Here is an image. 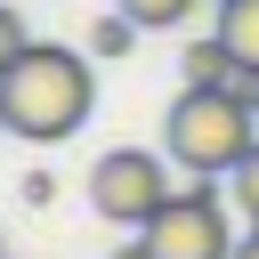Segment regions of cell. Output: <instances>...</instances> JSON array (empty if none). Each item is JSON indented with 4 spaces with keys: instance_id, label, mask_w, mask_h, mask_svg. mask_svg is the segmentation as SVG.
<instances>
[{
    "instance_id": "1",
    "label": "cell",
    "mask_w": 259,
    "mask_h": 259,
    "mask_svg": "<svg viewBox=\"0 0 259 259\" xmlns=\"http://www.w3.org/2000/svg\"><path fill=\"white\" fill-rule=\"evenodd\" d=\"M89 105H97V73H89V57H73L65 40H32V49L0 73V121H8V138H24V146L73 138V130L89 121Z\"/></svg>"
},
{
    "instance_id": "2",
    "label": "cell",
    "mask_w": 259,
    "mask_h": 259,
    "mask_svg": "<svg viewBox=\"0 0 259 259\" xmlns=\"http://www.w3.org/2000/svg\"><path fill=\"white\" fill-rule=\"evenodd\" d=\"M251 146H259V113L235 89H178L162 113V154L186 178H235Z\"/></svg>"
},
{
    "instance_id": "3",
    "label": "cell",
    "mask_w": 259,
    "mask_h": 259,
    "mask_svg": "<svg viewBox=\"0 0 259 259\" xmlns=\"http://www.w3.org/2000/svg\"><path fill=\"white\" fill-rule=\"evenodd\" d=\"M170 194H178L170 186V162L146 154V146H113V154L89 162V210L113 219V227H146Z\"/></svg>"
},
{
    "instance_id": "4",
    "label": "cell",
    "mask_w": 259,
    "mask_h": 259,
    "mask_svg": "<svg viewBox=\"0 0 259 259\" xmlns=\"http://www.w3.org/2000/svg\"><path fill=\"white\" fill-rule=\"evenodd\" d=\"M146 251L154 259H235V235H227V202L210 194V178H186L146 227Z\"/></svg>"
},
{
    "instance_id": "5",
    "label": "cell",
    "mask_w": 259,
    "mask_h": 259,
    "mask_svg": "<svg viewBox=\"0 0 259 259\" xmlns=\"http://www.w3.org/2000/svg\"><path fill=\"white\" fill-rule=\"evenodd\" d=\"M178 73H186V89H227L243 65H235V49L210 32V40H186V57H178Z\"/></svg>"
},
{
    "instance_id": "6",
    "label": "cell",
    "mask_w": 259,
    "mask_h": 259,
    "mask_svg": "<svg viewBox=\"0 0 259 259\" xmlns=\"http://www.w3.org/2000/svg\"><path fill=\"white\" fill-rule=\"evenodd\" d=\"M219 40L235 49V65L259 73V0H227V8H219Z\"/></svg>"
},
{
    "instance_id": "7",
    "label": "cell",
    "mask_w": 259,
    "mask_h": 259,
    "mask_svg": "<svg viewBox=\"0 0 259 259\" xmlns=\"http://www.w3.org/2000/svg\"><path fill=\"white\" fill-rule=\"evenodd\" d=\"M130 32H138V16H121V8H113V16H97V24H89V57H121V49H130Z\"/></svg>"
},
{
    "instance_id": "8",
    "label": "cell",
    "mask_w": 259,
    "mask_h": 259,
    "mask_svg": "<svg viewBox=\"0 0 259 259\" xmlns=\"http://www.w3.org/2000/svg\"><path fill=\"white\" fill-rule=\"evenodd\" d=\"M24 49H32V32H24V8H8V0H0V73H8Z\"/></svg>"
},
{
    "instance_id": "9",
    "label": "cell",
    "mask_w": 259,
    "mask_h": 259,
    "mask_svg": "<svg viewBox=\"0 0 259 259\" xmlns=\"http://www.w3.org/2000/svg\"><path fill=\"white\" fill-rule=\"evenodd\" d=\"M227 202H235V210H243V219L259 227V146L243 154V170H235V194H227Z\"/></svg>"
},
{
    "instance_id": "10",
    "label": "cell",
    "mask_w": 259,
    "mask_h": 259,
    "mask_svg": "<svg viewBox=\"0 0 259 259\" xmlns=\"http://www.w3.org/2000/svg\"><path fill=\"white\" fill-rule=\"evenodd\" d=\"M186 8H194V0H121V16H138V24H154V32H162V24H178Z\"/></svg>"
},
{
    "instance_id": "11",
    "label": "cell",
    "mask_w": 259,
    "mask_h": 259,
    "mask_svg": "<svg viewBox=\"0 0 259 259\" xmlns=\"http://www.w3.org/2000/svg\"><path fill=\"white\" fill-rule=\"evenodd\" d=\"M113 259H154V251H146V235H138V243H121V251H113Z\"/></svg>"
},
{
    "instance_id": "12",
    "label": "cell",
    "mask_w": 259,
    "mask_h": 259,
    "mask_svg": "<svg viewBox=\"0 0 259 259\" xmlns=\"http://www.w3.org/2000/svg\"><path fill=\"white\" fill-rule=\"evenodd\" d=\"M235 259H259V227H251V235H243V243H235Z\"/></svg>"
},
{
    "instance_id": "13",
    "label": "cell",
    "mask_w": 259,
    "mask_h": 259,
    "mask_svg": "<svg viewBox=\"0 0 259 259\" xmlns=\"http://www.w3.org/2000/svg\"><path fill=\"white\" fill-rule=\"evenodd\" d=\"M0 259H8V243H0Z\"/></svg>"
},
{
    "instance_id": "14",
    "label": "cell",
    "mask_w": 259,
    "mask_h": 259,
    "mask_svg": "<svg viewBox=\"0 0 259 259\" xmlns=\"http://www.w3.org/2000/svg\"><path fill=\"white\" fill-rule=\"evenodd\" d=\"M210 8H227V0H210Z\"/></svg>"
},
{
    "instance_id": "15",
    "label": "cell",
    "mask_w": 259,
    "mask_h": 259,
    "mask_svg": "<svg viewBox=\"0 0 259 259\" xmlns=\"http://www.w3.org/2000/svg\"><path fill=\"white\" fill-rule=\"evenodd\" d=\"M0 130H8V121H0Z\"/></svg>"
}]
</instances>
